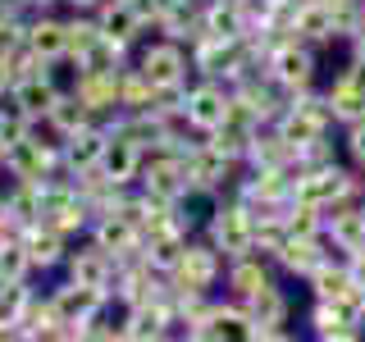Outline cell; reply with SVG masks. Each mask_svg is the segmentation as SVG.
I'll return each mask as SVG.
<instances>
[{"label": "cell", "mask_w": 365, "mask_h": 342, "mask_svg": "<svg viewBox=\"0 0 365 342\" xmlns=\"http://www.w3.org/2000/svg\"><path fill=\"white\" fill-rule=\"evenodd\" d=\"M133 64L142 68L146 78L160 87V91H169V87H192L197 83V68H192V51L182 46L178 37H151V41H142V51L133 55Z\"/></svg>", "instance_id": "obj_1"}, {"label": "cell", "mask_w": 365, "mask_h": 342, "mask_svg": "<svg viewBox=\"0 0 365 342\" xmlns=\"http://www.w3.org/2000/svg\"><path fill=\"white\" fill-rule=\"evenodd\" d=\"M64 279H73V283H83V288H96V292L114 296V256L101 242H91V237H87L83 247L68 251Z\"/></svg>", "instance_id": "obj_2"}, {"label": "cell", "mask_w": 365, "mask_h": 342, "mask_svg": "<svg viewBox=\"0 0 365 342\" xmlns=\"http://www.w3.org/2000/svg\"><path fill=\"white\" fill-rule=\"evenodd\" d=\"M23 247H28L32 269H37V274H55V269H64L68 251H73V237H64L60 228H51L46 219H37V224L23 228Z\"/></svg>", "instance_id": "obj_3"}, {"label": "cell", "mask_w": 365, "mask_h": 342, "mask_svg": "<svg viewBox=\"0 0 365 342\" xmlns=\"http://www.w3.org/2000/svg\"><path fill=\"white\" fill-rule=\"evenodd\" d=\"M68 87L78 91V100H83L96 119H106L110 110H119V68H114V73H101V68H78V73L68 78Z\"/></svg>", "instance_id": "obj_4"}, {"label": "cell", "mask_w": 365, "mask_h": 342, "mask_svg": "<svg viewBox=\"0 0 365 342\" xmlns=\"http://www.w3.org/2000/svg\"><path fill=\"white\" fill-rule=\"evenodd\" d=\"M23 46H32L41 60H64V14L60 9L23 19Z\"/></svg>", "instance_id": "obj_5"}, {"label": "cell", "mask_w": 365, "mask_h": 342, "mask_svg": "<svg viewBox=\"0 0 365 342\" xmlns=\"http://www.w3.org/2000/svg\"><path fill=\"white\" fill-rule=\"evenodd\" d=\"M64 169L68 174H83V169L91 165H101V155H106V146H110V133L101 128V123H87V128H78L73 137H64Z\"/></svg>", "instance_id": "obj_6"}, {"label": "cell", "mask_w": 365, "mask_h": 342, "mask_svg": "<svg viewBox=\"0 0 365 342\" xmlns=\"http://www.w3.org/2000/svg\"><path fill=\"white\" fill-rule=\"evenodd\" d=\"M46 123H51V133H55V137L64 142V137H73L78 128H87V123H96V114H91V110L83 105V100H78V91L64 83L60 91H55L51 110H46Z\"/></svg>", "instance_id": "obj_7"}, {"label": "cell", "mask_w": 365, "mask_h": 342, "mask_svg": "<svg viewBox=\"0 0 365 342\" xmlns=\"http://www.w3.org/2000/svg\"><path fill=\"white\" fill-rule=\"evenodd\" d=\"M87 237H91V242H101V247H106L114 260H119V256H128V251H137V247L146 242V237H142V228H137V224L128 219V214H106V219H96Z\"/></svg>", "instance_id": "obj_8"}, {"label": "cell", "mask_w": 365, "mask_h": 342, "mask_svg": "<svg viewBox=\"0 0 365 342\" xmlns=\"http://www.w3.org/2000/svg\"><path fill=\"white\" fill-rule=\"evenodd\" d=\"M96 37H101L96 9H68L64 14V55H68V64H73V73H78V60L96 46Z\"/></svg>", "instance_id": "obj_9"}, {"label": "cell", "mask_w": 365, "mask_h": 342, "mask_svg": "<svg viewBox=\"0 0 365 342\" xmlns=\"http://www.w3.org/2000/svg\"><path fill=\"white\" fill-rule=\"evenodd\" d=\"M142 160L146 151L137 142H128V137H110V146H106V155H101V169L114 178V182H123V187H133L137 174H142Z\"/></svg>", "instance_id": "obj_10"}, {"label": "cell", "mask_w": 365, "mask_h": 342, "mask_svg": "<svg viewBox=\"0 0 365 342\" xmlns=\"http://www.w3.org/2000/svg\"><path fill=\"white\" fill-rule=\"evenodd\" d=\"M133 41H123V37H110V32H101L96 46L78 60V68H101V73H114V68H123V64H133Z\"/></svg>", "instance_id": "obj_11"}, {"label": "cell", "mask_w": 365, "mask_h": 342, "mask_svg": "<svg viewBox=\"0 0 365 342\" xmlns=\"http://www.w3.org/2000/svg\"><path fill=\"white\" fill-rule=\"evenodd\" d=\"M60 87H64L60 78H28V83H14L9 96H14L19 105L32 114V119H41V114L51 110V100H55V91H60Z\"/></svg>", "instance_id": "obj_12"}, {"label": "cell", "mask_w": 365, "mask_h": 342, "mask_svg": "<svg viewBox=\"0 0 365 342\" xmlns=\"http://www.w3.org/2000/svg\"><path fill=\"white\" fill-rule=\"evenodd\" d=\"M0 201H5V210L23 224L41 219V182H9V187L0 192Z\"/></svg>", "instance_id": "obj_13"}, {"label": "cell", "mask_w": 365, "mask_h": 342, "mask_svg": "<svg viewBox=\"0 0 365 342\" xmlns=\"http://www.w3.org/2000/svg\"><path fill=\"white\" fill-rule=\"evenodd\" d=\"M51 228H60L64 237H83V233H91V210H87V201L83 197H73V201H64V205H55V210H46L41 214Z\"/></svg>", "instance_id": "obj_14"}, {"label": "cell", "mask_w": 365, "mask_h": 342, "mask_svg": "<svg viewBox=\"0 0 365 342\" xmlns=\"http://www.w3.org/2000/svg\"><path fill=\"white\" fill-rule=\"evenodd\" d=\"M32 133V114L19 105L14 96H0V146H14V142H23V137Z\"/></svg>", "instance_id": "obj_15"}, {"label": "cell", "mask_w": 365, "mask_h": 342, "mask_svg": "<svg viewBox=\"0 0 365 342\" xmlns=\"http://www.w3.org/2000/svg\"><path fill=\"white\" fill-rule=\"evenodd\" d=\"M0 279H5V283L37 279V269H32V256H28V247H23V237H19V242H5V247H0Z\"/></svg>", "instance_id": "obj_16"}, {"label": "cell", "mask_w": 365, "mask_h": 342, "mask_svg": "<svg viewBox=\"0 0 365 342\" xmlns=\"http://www.w3.org/2000/svg\"><path fill=\"white\" fill-rule=\"evenodd\" d=\"M23 46V19H14V23H0V60H9Z\"/></svg>", "instance_id": "obj_17"}, {"label": "cell", "mask_w": 365, "mask_h": 342, "mask_svg": "<svg viewBox=\"0 0 365 342\" xmlns=\"http://www.w3.org/2000/svg\"><path fill=\"white\" fill-rule=\"evenodd\" d=\"M14 91V73H9V60H0V96Z\"/></svg>", "instance_id": "obj_18"}, {"label": "cell", "mask_w": 365, "mask_h": 342, "mask_svg": "<svg viewBox=\"0 0 365 342\" xmlns=\"http://www.w3.org/2000/svg\"><path fill=\"white\" fill-rule=\"evenodd\" d=\"M106 0H64V9H101Z\"/></svg>", "instance_id": "obj_19"}, {"label": "cell", "mask_w": 365, "mask_h": 342, "mask_svg": "<svg viewBox=\"0 0 365 342\" xmlns=\"http://www.w3.org/2000/svg\"><path fill=\"white\" fill-rule=\"evenodd\" d=\"M5 155H9V151H5V146H0V165H5Z\"/></svg>", "instance_id": "obj_20"}]
</instances>
